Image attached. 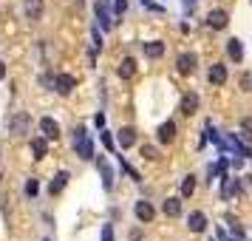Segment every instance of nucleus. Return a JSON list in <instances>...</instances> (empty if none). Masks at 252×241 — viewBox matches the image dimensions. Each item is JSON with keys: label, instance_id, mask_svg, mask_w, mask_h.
<instances>
[{"label": "nucleus", "instance_id": "27", "mask_svg": "<svg viewBox=\"0 0 252 241\" xmlns=\"http://www.w3.org/2000/svg\"><path fill=\"white\" fill-rule=\"evenodd\" d=\"M102 241H114V227H111V224L102 227Z\"/></svg>", "mask_w": 252, "mask_h": 241}, {"label": "nucleus", "instance_id": "13", "mask_svg": "<svg viewBox=\"0 0 252 241\" xmlns=\"http://www.w3.org/2000/svg\"><path fill=\"white\" fill-rule=\"evenodd\" d=\"M153 216H156V210H153L150 202H136V218L139 221H153Z\"/></svg>", "mask_w": 252, "mask_h": 241}, {"label": "nucleus", "instance_id": "17", "mask_svg": "<svg viewBox=\"0 0 252 241\" xmlns=\"http://www.w3.org/2000/svg\"><path fill=\"white\" fill-rule=\"evenodd\" d=\"M173 139H176V122L167 119V122L159 128V142H173Z\"/></svg>", "mask_w": 252, "mask_h": 241}, {"label": "nucleus", "instance_id": "5", "mask_svg": "<svg viewBox=\"0 0 252 241\" xmlns=\"http://www.w3.org/2000/svg\"><path fill=\"white\" fill-rule=\"evenodd\" d=\"M29 128H32V119H29L26 114H17L12 119V134H14V137H26V134H29Z\"/></svg>", "mask_w": 252, "mask_h": 241}, {"label": "nucleus", "instance_id": "29", "mask_svg": "<svg viewBox=\"0 0 252 241\" xmlns=\"http://www.w3.org/2000/svg\"><path fill=\"white\" fill-rule=\"evenodd\" d=\"M102 142H105V148L108 150H114V139H111V134H102Z\"/></svg>", "mask_w": 252, "mask_h": 241}, {"label": "nucleus", "instance_id": "11", "mask_svg": "<svg viewBox=\"0 0 252 241\" xmlns=\"http://www.w3.org/2000/svg\"><path fill=\"white\" fill-rule=\"evenodd\" d=\"M187 227L193 230V233H204V227H207V216L204 213H190V218H187Z\"/></svg>", "mask_w": 252, "mask_h": 241}, {"label": "nucleus", "instance_id": "24", "mask_svg": "<svg viewBox=\"0 0 252 241\" xmlns=\"http://www.w3.org/2000/svg\"><path fill=\"white\" fill-rule=\"evenodd\" d=\"M142 156L150 159V162H156V159H159V150L153 148V145H142Z\"/></svg>", "mask_w": 252, "mask_h": 241}, {"label": "nucleus", "instance_id": "26", "mask_svg": "<svg viewBox=\"0 0 252 241\" xmlns=\"http://www.w3.org/2000/svg\"><path fill=\"white\" fill-rule=\"evenodd\" d=\"M241 88H244V91H252V71L241 74Z\"/></svg>", "mask_w": 252, "mask_h": 241}, {"label": "nucleus", "instance_id": "2", "mask_svg": "<svg viewBox=\"0 0 252 241\" xmlns=\"http://www.w3.org/2000/svg\"><path fill=\"white\" fill-rule=\"evenodd\" d=\"M227 23H229V14L224 12V9H213V12L207 14V26H210V29H216V32L227 29Z\"/></svg>", "mask_w": 252, "mask_h": 241}, {"label": "nucleus", "instance_id": "20", "mask_svg": "<svg viewBox=\"0 0 252 241\" xmlns=\"http://www.w3.org/2000/svg\"><path fill=\"white\" fill-rule=\"evenodd\" d=\"M65 184H68V173H65V171H60L57 176H54V182H51V187H48V190H51V193L57 196L60 190L65 187Z\"/></svg>", "mask_w": 252, "mask_h": 241}, {"label": "nucleus", "instance_id": "19", "mask_svg": "<svg viewBox=\"0 0 252 241\" xmlns=\"http://www.w3.org/2000/svg\"><path fill=\"white\" fill-rule=\"evenodd\" d=\"M133 142H136V131H133V128H122V131H119V145H122V148H130Z\"/></svg>", "mask_w": 252, "mask_h": 241}, {"label": "nucleus", "instance_id": "10", "mask_svg": "<svg viewBox=\"0 0 252 241\" xmlns=\"http://www.w3.org/2000/svg\"><path fill=\"white\" fill-rule=\"evenodd\" d=\"M195 111H198V94H193V91L184 94L182 97V114L190 116V114H195Z\"/></svg>", "mask_w": 252, "mask_h": 241}, {"label": "nucleus", "instance_id": "15", "mask_svg": "<svg viewBox=\"0 0 252 241\" xmlns=\"http://www.w3.org/2000/svg\"><path fill=\"white\" fill-rule=\"evenodd\" d=\"M161 210H164V216H170V218L182 216V199H167V202L161 205Z\"/></svg>", "mask_w": 252, "mask_h": 241}, {"label": "nucleus", "instance_id": "32", "mask_svg": "<svg viewBox=\"0 0 252 241\" xmlns=\"http://www.w3.org/2000/svg\"><path fill=\"white\" fill-rule=\"evenodd\" d=\"M218 239H221V241H235V239H229V236L224 233V230H218ZM238 241H241V239H238Z\"/></svg>", "mask_w": 252, "mask_h": 241}, {"label": "nucleus", "instance_id": "1", "mask_svg": "<svg viewBox=\"0 0 252 241\" xmlns=\"http://www.w3.org/2000/svg\"><path fill=\"white\" fill-rule=\"evenodd\" d=\"M74 148L80 153V159H85V162L94 156V142L88 139V131H85V128H77V134H74Z\"/></svg>", "mask_w": 252, "mask_h": 241}, {"label": "nucleus", "instance_id": "28", "mask_svg": "<svg viewBox=\"0 0 252 241\" xmlns=\"http://www.w3.org/2000/svg\"><path fill=\"white\" fill-rule=\"evenodd\" d=\"M26 193H29V196H37V182H34V179L26 184Z\"/></svg>", "mask_w": 252, "mask_h": 241}, {"label": "nucleus", "instance_id": "14", "mask_svg": "<svg viewBox=\"0 0 252 241\" xmlns=\"http://www.w3.org/2000/svg\"><path fill=\"white\" fill-rule=\"evenodd\" d=\"M133 74H136V60L125 57L122 63H119V77H122V80H130Z\"/></svg>", "mask_w": 252, "mask_h": 241}, {"label": "nucleus", "instance_id": "25", "mask_svg": "<svg viewBox=\"0 0 252 241\" xmlns=\"http://www.w3.org/2000/svg\"><path fill=\"white\" fill-rule=\"evenodd\" d=\"M241 131H244L247 139H252V116H244V119H241Z\"/></svg>", "mask_w": 252, "mask_h": 241}, {"label": "nucleus", "instance_id": "30", "mask_svg": "<svg viewBox=\"0 0 252 241\" xmlns=\"http://www.w3.org/2000/svg\"><path fill=\"white\" fill-rule=\"evenodd\" d=\"M125 9H127V3H125V0H116V14H122Z\"/></svg>", "mask_w": 252, "mask_h": 241}, {"label": "nucleus", "instance_id": "31", "mask_svg": "<svg viewBox=\"0 0 252 241\" xmlns=\"http://www.w3.org/2000/svg\"><path fill=\"white\" fill-rule=\"evenodd\" d=\"M142 3H145V6H148V9H153V12H161V6H156V3H153V0H142Z\"/></svg>", "mask_w": 252, "mask_h": 241}, {"label": "nucleus", "instance_id": "8", "mask_svg": "<svg viewBox=\"0 0 252 241\" xmlns=\"http://www.w3.org/2000/svg\"><path fill=\"white\" fill-rule=\"evenodd\" d=\"M207 80L213 82V85H224V82H227V66L216 63V66L210 69V74H207Z\"/></svg>", "mask_w": 252, "mask_h": 241}, {"label": "nucleus", "instance_id": "9", "mask_svg": "<svg viewBox=\"0 0 252 241\" xmlns=\"http://www.w3.org/2000/svg\"><path fill=\"white\" fill-rule=\"evenodd\" d=\"M94 9H96V17H99V26H102L105 32H108V29H111V14H108V3H105V0H96V6H94Z\"/></svg>", "mask_w": 252, "mask_h": 241}, {"label": "nucleus", "instance_id": "12", "mask_svg": "<svg viewBox=\"0 0 252 241\" xmlns=\"http://www.w3.org/2000/svg\"><path fill=\"white\" fill-rule=\"evenodd\" d=\"M227 54H229V60H235V63H241V60H244V46H241L238 37L227 40Z\"/></svg>", "mask_w": 252, "mask_h": 241}, {"label": "nucleus", "instance_id": "7", "mask_svg": "<svg viewBox=\"0 0 252 241\" xmlns=\"http://www.w3.org/2000/svg\"><path fill=\"white\" fill-rule=\"evenodd\" d=\"M74 85H77V80H74V77H68V74H60L57 80H54V88H57V94H63V97L74 91Z\"/></svg>", "mask_w": 252, "mask_h": 241}, {"label": "nucleus", "instance_id": "21", "mask_svg": "<svg viewBox=\"0 0 252 241\" xmlns=\"http://www.w3.org/2000/svg\"><path fill=\"white\" fill-rule=\"evenodd\" d=\"M241 190V184L235 182V179H224V190H221V193H224V199H229V196H235Z\"/></svg>", "mask_w": 252, "mask_h": 241}, {"label": "nucleus", "instance_id": "16", "mask_svg": "<svg viewBox=\"0 0 252 241\" xmlns=\"http://www.w3.org/2000/svg\"><path fill=\"white\" fill-rule=\"evenodd\" d=\"M145 54H148L150 60H159L161 54H164V43H159V40H150V43H145Z\"/></svg>", "mask_w": 252, "mask_h": 241}, {"label": "nucleus", "instance_id": "3", "mask_svg": "<svg viewBox=\"0 0 252 241\" xmlns=\"http://www.w3.org/2000/svg\"><path fill=\"white\" fill-rule=\"evenodd\" d=\"M195 66H198V57H195L193 51H184V54H179V60H176V69L182 71V74H193Z\"/></svg>", "mask_w": 252, "mask_h": 241}, {"label": "nucleus", "instance_id": "18", "mask_svg": "<svg viewBox=\"0 0 252 241\" xmlns=\"http://www.w3.org/2000/svg\"><path fill=\"white\" fill-rule=\"evenodd\" d=\"M99 171H102V182H105V190H111L114 187V171H111V165L105 159H99Z\"/></svg>", "mask_w": 252, "mask_h": 241}, {"label": "nucleus", "instance_id": "33", "mask_svg": "<svg viewBox=\"0 0 252 241\" xmlns=\"http://www.w3.org/2000/svg\"><path fill=\"white\" fill-rule=\"evenodd\" d=\"M187 3H190V0H187Z\"/></svg>", "mask_w": 252, "mask_h": 241}, {"label": "nucleus", "instance_id": "4", "mask_svg": "<svg viewBox=\"0 0 252 241\" xmlns=\"http://www.w3.org/2000/svg\"><path fill=\"white\" fill-rule=\"evenodd\" d=\"M23 14L32 23H37L43 17V0H23Z\"/></svg>", "mask_w": 252, "mask_h": 241}, {"label": "nucleus", "instance_id": "23", "mask_svg": "<svg viewBox=\"0 0 252 241\" xmlns=\"http://www.w3.org/2000/svg\"><path fill=\"white\" fill-rule=\"evenodd\" d=\"M195 190V176H184V182H182V196H193Z\"/></svg>", "mask_w": 252, "mask_h": 241}, {"label": "nucleus", "instance_id": "22", "mask_svg": "<svg viewBox=\"0 0 252 241\" xmlns=\"http://www.w3.org/2000/svg\"><path fill=\"white\" fill-rule=\"evenodd\" d=\"M32 153H34V159H46V139H34L32 142Z\"/></svg>", "mask_w": 252, "mask_h": 241}, {"label": "nucleus", "instance_id": "6", "mask_svg": "<svg viewBox=\"0 0 252 241\" xmlns=\"http://www.w3.org/2000/svg\"><path fill=\"white\" fill-rule=\"evenodd\" d=\"M40 131H43L46 139H60V125L51 116H43V119H40Z\"/></svg>", "mask_w": 252, "mask_h": 241}]
</instances>
